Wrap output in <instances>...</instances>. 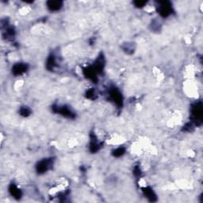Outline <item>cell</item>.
<instances>
[{
	"instance_id": "cell-1",
	"label": "cell",
	"mask_w": 203,
	"mask_h": 203,
	"mask_svg": "<svg viewBox=\"0 0 203 203\" xmlns=\"http://www.w3.org/2000/svg\"><path fill=\"white\" fill-rule=\"evenodd\" d=\"M27 65L22 63L16 64L12 68V72L14 76H20L27 71Z\"/></svg>"
},
{
	"instance_id": "cell-2",
	"label": "cell",
	"mask_w": 203,
	"mask_h": 203,
	"mask_svg": "<svg viewBox=\"0 0 203 203\" xmlns=\"http://www.w3.org/2000/svg\"><path fill=\"white\" fill-rule=\"evenodd\" d=\"M172 11V7L170 4L168 2H160V5L159 6V13L162 15L163 17H167L171 14Z\"/></svg>"
},
{
	"instance_id": "cell-3",
	"label": "cell",
	"mask_w": 203,
	"mask_h": 203,
	"mask_svg": "<svg viewBox=\"0 0 203 203\" xmlns=\"http://www.w3.org/2000/svg\"><path fill=\"white\" fill-rule=\"evenodd\" d=\"M51 164H52V161L50 160H44L40 161L37 164V172L39 173H44L49 169Z\"/></svg>"
},
{
	"instance_id": "cell-4",
	"label": "cell",
	"mask_w": 203,
	"mask_h": 203,
	"mask_svg": "<svg viewBox=\"0 0 203 203\" xmlns=\"http://www.w3.org/2000/svg\"><path fill=\"white\" fill-rule=\"evenodd\" d=\"M110 98H112V100L114 102H115L116 103L121 104L122 103V94L118 90L116 89H113L112 91L110 93Z\"/></svg>"
},
{
	"instance_id": "cell-5",
	"label": "cell",
	"mask_w": 203,
	"mask_h": 203,
	"mask_svg": "<svg viewBox=\"0 0 203 203\" xmlns=\"http://www.w3.org/2000/svg\"><path fill=\"white\" fill-rule=\"evenodd\" d=\"M9 191L11 195L15 198H20L21 196H22V191L18 188L16 185L13 184V183L10 184V186Z\"/></svg>"
},
{
	"instance_id": "cell-6",
	"label": "cell",
	"mask_w": 203,
	"mask_h": 203,
	"mask_svg": "<svg viewBox=\"0 0 203 203\" xmlns=\"http://www.w3.org/2000/svg\"><path fill=\"white\" fill-rule=\"evenodd\" d=\"M63 2L60 1H50L48 2V6L51 10H58L62 7Z\"/></svg>"
},
{
	"instance_id": "cell-7",
	"label": "cell",
	"mask_w": 203,
	"mask_h": 203,
	"mask_svg": "<svg viewBox=\"0 0 203 203\" xmlns=\"http://www.w3.org/2000/svg\"><path fill=\"white\" fill-rule=\"evenodd\" d=\"M57 112L60 113L61 114H63L64 116L68 117V118H72L73 114H72V111L68 109V108H67L65 106H62L60 108H58L57 109Z\"/></svg>"
},
{
	"instance_id": "cell-8",
	"label": "cell",
	"mask_w": 203,
	"mask_h": 203,
	"mask_svg": "<svg viewBox=\"0 0 203 203\" xmlns=\"http://www.w3.org/2000/svg\"><path fill=\"white\" fill-rule=\"evenodd\" d=\"M30 113H31V111H30V110L28 107H22L20 110L21 115L24 117L29 116L30 114Z\"/></svg>"
},
{
	"instance_id": "cell-9",
	"label": "cell",
	"mask_w": 203,
	"mask_h": 203,
	"mask_svg": "<svg viewBox=\"0 0 203 203\" xmlns=\"http://www.w3.org/2000/svg\"><path fill=\"white\" fill-rule=\"evenodd\" d=\"M124 153H125V148H118L114 151V155L117 157L122 156Z\"/></svg>"
},
{
	"instance_id": "cell-10",
	"label": "cell",
	"mask_w": 203,
	"mask_h": 203,
	"mask_svg": "<svg viewBox=\"0 0 203 203\" xmlns=\"http://www.w3.org/2000/svg\"><path fill=\"white\" fill-rule=\"evenodd\" d=\"M144 194H145V195L147 196L148 198H151V201L153 200V198H155V194H154V193H153V191H152L151 190H150V189L147 188V189H145V190H144Z\"/></svg>"
},
{
	"instance_id": "cell-11",
	"label": "cell",
	"mask_w": 203,
	"mask_h": 203,
	"mask_svg": "<svg viewBox=\"0 0 203 203\" xmlns=\"http://www.w3.org/2000/svg\"><path fill=\"white\" fill-rule=\"evenodd\" d=\"M135 5H136V6H137V7H142V6H144V5L146 4L145 2H139V1H137V2H134Z\"/></svg>"
}]
</instances>
